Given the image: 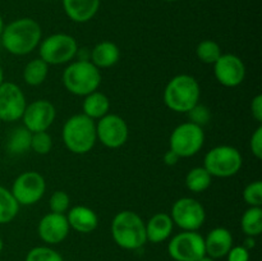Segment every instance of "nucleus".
Here are the masks:
<instances>
[{"label":"nucleus","mask_w":262,"mask_h":261,"mask_svg":"<svg viewBox=\"0 0 262 261\" xmlns=\"http://www.w3.org/2000/svg\"><path fill=\"white\" fill-rule=\"evenodd\" d=\"M250 147L256 159H262V125L260 124L252 133V137L250 141Z\"/></svg>","instance_id":"obj_34"},{"label":"nucleus","mask_w":262,"mask_h":261,"mask_svg":"<svg viewBox=\"0 0 262 261\" xmlns=\"http://www.w3.org/2000/svg\"><path fill=\"white\" fill-rule=\"evenodd\" d=\"M112 235L123 250H138L147 242L145 222L137 212L130 210H123L115 215L112 222Z\"/></svg>","instance_id":"obj_2"},{"label":"nucleus","mask_w":262,"mask_h":261,"mask_svg":"<svg viewBox=\"0 0 262 261\" xmlns=\"http://www.w3.org/2000/svg\"><path fill=\"white\" fill-rule=\"evenodd\" d=\"M67 17L76 23H86L96 15L100 0H61Z\"/></svg>","instance_id":"obj_19"},{"label":"nucleus","mask_w":262,"mask_h":261,"mask_svg":"<svg viewBox=\"0 0 262 261\" xmlns=\"http://www.w3.org/2000/svg\"><path fill=\"white\" fill-rule=\"evenodd\" d=\"M214 74L223 86L237 87L245 81L246 66L242 59L234 54H222L214 63Z\"/></svg>","instance_id":"obj_15"},{"label":"nucleus","mask_w":262,"mask_h":261,"mask_svg":"<svg viewBox=\"0 0 262 261\" xmlns=\"http://www.w3.org/2000/svg\"><path fill=\"white\" fill-rule=\"evenodd\" d=\"M31 137L32 132L23 127L14 128L7 140V150L14 155H20L26 151L31 150Z\"/></svg>","instance_id":"obj_23"},{"label":"nucleus","mask_w":262,"mask_h":261,"mask_svg":"<svg viewBox=\"0 0 262 261\" xmlns=\"http://www.w3.org/2000/svg\"><path fill=\"white\" fill-rule=\"evenodd\" d=\"M251 113H252L253 119L257 123H262V95H256L251 102Z\"/></svg>","instance_id":"obj_36"},{"label":"nucleus","mask_w":262,"mask_h":261,"mask_svg":"<svg viewBox=\"0 0 262 261\" xmlns=\"http://www.w3.org/2000/svg\"><path fill=\"white\" fill-rule=\"evenodd\" d=\"M4 27H5V25H4V20H3V17H2V15H0V36H2V33H3V30H4Z\"/></svg>","instance_id":"obj_39"},{"label":"nucleus","mask_w":262,"mask_h":261,"mask_svg":"<svg viewBox=\"0 0 262 261\" xmlns=\"http://www.w3.org/2000/svg\"><path fill=\"white\" fill-rule=\"evenodd\" d=\"M233 247V235L229 229L223 227L214 228L210 230L205 238V251L206 255L212 258H222L227 256Z\"/></svg>","instance_id":"obj_17"},{"label":"nucleus","mask_w":262,"mask_h":261,"mask_svg":"<svg viewBox=\"0 0 262 261\" xmlns=\"http://www.w3.org/2000/svg\"><path fill=\"white\" fill-rule=\"evenodd\" d=\"M25 261H64V258L54 248L48 246H37L28 251Z\"/></svg>","instance_id":"obj_29"},{"label":"nucleus","mask_w":262,"mask_h":261,"mask_svg":"<svg viewBox=\"0 0 262 261\" xmlns=\"http://www.w3.org/2000/svg\"><path fill=\"white\" fill-rule=\"evenodd\" d=\"M42 31L37 20L32 18H18L7 25L0 40L8 53L13 55H27L32 53L41 42Z\"/></svg>","instance_id":"obj_1"},{"label":"nucleus","mask_w":262,"mask_h":261,"mask_svg":"<svg viewBox=\"0 0 262 261\" xmlns=\"http://www.w3.org/2000/svg\"><path fill=\"white\" fill-rule=\"evenodd\" d=\"M146 240L151 243H161L168 240L173 233L174 223L166 212H158L145 223Z\"/></svg>","instance_id":"obj_20"},{"label":"nucleus","mask_w":262,"mask_h":261,"mask_svg":"<svg viewBox=\"0 0 262 261\" xmlns=\"http://www.w3.org/2000/svg\"><path fill=\"white\" fill-rule=\"evenodd\" d=\"M0 123H2V120H0Z\"/></svg>","instance_id":"obj_44"},{"label":"nucleus","mask_w":262,"mask_h":261,"mask_svg":"<svg viewBox=\"0 0 262 261\" xmlns=\"http://www.w3.org/2000/svg\"><path fill=\"white\" fill-rule=\"evenodd\" d=\"M168 252L174 261H199L206 255L205 238L197 230H183L171 238Z\"/></svg>","instance_id":"obj_9"},{"label":"nucleus","mask_w":262,"mask_h":261,"mask_svg":"<svg viewBox=\"0 0 262 261\" xmlns=\"http://www.w3.org/2000/svg\"><path fill=\"white\" fill-rule=\"evenodd\" d=\"M222 48L212 40H204L197 45L196 55L202 63L214 64L222 56Z\"/></svg>","instance_id":"obj_28"},{"label":"nucleus","mask_w":262,"mask_h":261,"mask_svg":"<svg viewBox=\"0 0 262 261\" xmlns=\"http://www.w3.org/2000/svg\"><path fill=\"white\" fill-rule=\"evenodd\" d=\"M3 82H4V72H3L2 66H0V84H2Z\"/></svg>","instance_id":"obj_41"},{"label":"nucleus","mask_w":262,"mask_h":261,"mask_svg":"<svg viewBox=\"0 0 262 261\" xmlns=\"http://www.w3.org/2000/svg\"><path fill=\"white\" fill-rule=\"evenodd\" d=\"M212 177L204 166L191 169L186 176V186L193 193H201L211 186Z\"/></svg>","instance_id":"obj_26"},{"label":"nucleus","mask_w":262,"mask_h":261,"mask_svg":"<svg viewBox=\"0 0 262 261\" xmlns=\"http://www.w3.org/2000/svg\"><path fill=\"white\" fill-rule=\"evenodd\" d=\"M243 199L250 206L261 207L262 205V182L255 181L247 184L243 191Z\"/></svg>","instance_id":"obj_31"},{"label":"nucleus","mask_w":262,"mask_h":261,"mask_svg":"<svg viewBox=\"0 0 262 261\" xmlns=\"http://www.w3.org/2000/svg\"><path fill=\"white\" fill-rule=\"evenodd\" d=\"M243 164L242 155L233 146L222 145L207 151L204 158V168L211 177L229 178L241 170Z\"/></svg>","instance_id":"obj_6"},{"label":"nucleus","mask_w":262,"mask_h":261,"mask_svg":"<svg viewBox=\"0 0 262 261\" xmlns=\"http://www.w3.org/2000/svg\"><path fill=\"white\" fill-rule=\"evenodd\" d=\"M56 117V110L54 105L48 100H36L26 106L22 115L23 125L30 132H42L48 130L54 123Z\"/></svg>","instance_id":"obj_14"},{"label":"nucleus","mask_w":262,"mask_h":261,"mask_svg":"<svg viewBox=\"0 0 262 261\" xmlns=\"http://www.w3.org/2000/svg\"><path fill=\"white\" fill-rule=\"evenodd\" d=\"M201 89L194 77L178 74L173 77L164 90V102L176 113H188L200 102Z\"/></svg>","instance_id":"obj_4"},{"label":"nucleus","mask_w":262,"mask_h":261,"mask_svg":"<svg viewBox=\"0 0 262 261\" xmlns=\"http://www.w3.org/2000/svg\"><path fill=\"white\" fill-rule=\"evenodd\" d=\"M46 191L45 178L35 170L19 174L14 179L10 192L17 202L23 206H31L40 201Z\"/></svg>","instance_id":"obj_10"},{"label":"nucleus","mask_w":262,"mask_h":261,"mask_svg":"<svg viewBox=\"0 0 262 261\" xmlns=\"http://www.w3.org/2000/svg\"><path fill=\"white\" fill-rule=\"evenodd\" d=\"M68 220L66 214H55L49 212L37 225V233L41 240L48 245H58L61 243L69 234Z\"/></svg>","instance_id":"obj_16"},{"label":"nucleus","mask_w":262,"mask_h":261,"mask_svg":"<svg viewBox=\"0 0 262 261\" xmlns=\"http://www.w3.org/2000/svg\"><path fill=\"white\" fill-rule=\"evenodd\" d=\"M19 204L10 189L0 186V224H8L18 215Z\"/></svg>","instance_id":"obj_25"},{"label":"nucleus","mask_w":262,"mask_h":261,"mask_svg":"<svg viewBox=\"0 0 262 261\" xmlns=\"http://www.w3.org/2000/svg\"><path fill=\"white\" fill-rule=\"evenodd\" d=\"M199 261H215V258H212V257H210V256L205 255L204 257H201V258H200Z\"/></svg>","instance_id":"obj_40"},{"label":"nucleus","mask_w":262,"mask_h":261,"mask_svg":"<svg viewBox=\"0 0 262 261\" xmlns=\"http://www.w3.org/2000/svg\"><path fill=\"white\" fill-rule=\"evenodd\" d=\"M61 79L67 91L84 97L91 92L97 91L101 83V73L90 60L78 59L64 69Z\"/></svg>","instance_id":"obj_5"},{"label":"nucleus","mask_w":262,"mask_h":261,"mask_svg":"<svg viewBox=\"0 0 262 261\" xmlns=\"http://www.w3.org/2000/svg\"><path fill=\"white\" fill-rule=\"evenodd\" d=\"M66 216L68 220L69 228L82 233V234L94 232L99 225V217H97L96 212L83 205L72 207Z\"/></svg>","instance_id":"obj_18"},{"label":"nucleus","mask_w":262,"mask_h":261,"mask_svg":"<svg viewBox=\"0 0 262 261\" xmlns=\"http://www.w3.org/2000/svg\"><path fill=\"white\" fill-rule=\"evenodd\" d=\"M165 2H169V3H173V2H177V0H165Z\"/></svg>","instance_id":"obj_43"},{"label":"nucleus","mask_w":262,"mask_h":261,"mask_svg":"<svg viewBox=\"0 0 262 261\" xmlns=\"http://www.w3.org/2000/svg\"><path fill=\"white\" fill-rule=\"evenodd\" d=\"M110 109V101L109 97L105 94L100 91H94L91 94L86 95L82 104V110L86 117L91 118V119H97L102 118L104 115L109 114Z\"/></svg>","instance_id":"obj_22"},{"label":"nucleus","mask_w":262,"mask_h":261,"mask_svg":"<svg viewBox=\"0 0 262 261\" xmlns=\"http://www.w3.org/2000/svg\"><path fill=\"white\" fill-rule=\"evenodd\" d=\"M49 73V64L45 63L41 58L33 59L26 64L23 69V79L30 86H40L45 82Z\"/></svg>","instance_id":"obj_24"},{"label":"nucleus","mask_w":262,"mask_h":261,"mask_svg":"<svg viewBox=\"0 0 262 261\" xmlns=\"http://www.w3.org/2000/svg\"><path fill=\"white\" fill-rule=\"evenodd\" d=\"M69 205H71V199L64 191H55L49 200L51 212L55 214H66L69 209Z\"/></svg>","instance_id":"obj_32"},{"label":"nucleus","mask_w":262,"mask_h":261,"mask_svg":"<svg viewBox=\"0 0 262 261\" xmlns=\"http://www.w3.org/2000/svg\"><path fill=\"white\" fill-rule=\"evenodd\" d=\"M242 246H243V247L247 248L248 251L252 250V248L256 246V240H255V237H247V238H246L245 243H243Z\"/></svg>","instance_id":"obj_38"},{"label":"nucleus","mask_w":262,"mask_h":261,"mask_svg":"<svg viewBox=\"0 0 262 261\" xmlns=\"http://www.w3.org/2000/svg\"><path fill=\"white\" fill-rule=\"evenodd\" d=\"M40 58L49 66L69 63L78 54V44L68 33H54L41 40L38 45Z\"/></svg>","instance_id":"obj_7"},{"label":"nucleus","mask_w":262,"mask_h":261,"mask_svg":"<svg viewBox=\"0 0 262 261\" xmlns=\"http://www.w3.org/2000/svg\"><path fill=\"white\" fill-rule=\"evenodd\" d=\"M205 143V133L202 127L194 123L186 122L174 128L169 138L170 150L179 158H191L201 151Z\"/></svg>","instance_id":"obj_8"},{"label":"nucleus","mask_w":262,"mask_h":261,"mask_svg":"<svg viewBox=\"0 0 262 261\" xmlns=\"http://www.w3.org/2000/svg\"><path fill=\"white\" fill-rule=\"evenodd\" d=\"M3 248H4V242H3L2 237H0V252H2V251H3Z\"/></svg>","instance_id":"obj_42"},{"label":"nucleus","mask_w":262,"mask_h":261,"mask_svg":"<svg viewBox=\"0 0 262 261\" xmlns=\"http://www.w3.org/2000/svg\"><path fill=\"white\" fill-rule=\"evenodd\" d=\"M97 140L107 148H119L127 142L129 129L122 117L117 114H106L96 123Z\"/></svg>","instance_id":"obj_12"},{"label":"nucleus","mask_w":262,"mask_h":261,"mask_svg":"<svg viewBox=\"0 0 262 261\" xmlns=\"http://www.w3.org/2000/svg\"><path fill=\"white\" fill-rule=\"evenodd\" d=\"M120 50L112 41L96 44L91 51V63L97 68H110L119 61Z\"/></svg>","instance_id":"obj_21"},{"label":"nucleus","mask_w":262,"mask_h":261,"mask_svg":"<svg viewBox=\"0 0 262 261\" xmlns=\"http://www.w3.org/2000/svg\"><path fill=\"white\" fill-rule=\"evenodd\" d=\"M51 147H53V140H51V136L46 130L32 133L31 150H33L38 155H46V154L50 153Z\"/></svg>","instance_id":"obj_30"},{"label":"nucleus","mask_w":262,"mask_h":261,"mask_svg":"<svg viewBox=\"0 0 262 261\" xmlns=\"http://www.w3.org/2000/svg\"><path fill=\"white\" fill-rule=\"evenodd\" d=\"M61 138L71 153L84 155L94 148L97 141L96 123L84 114L73 115L64 123Z\"/></svg>","instance_id":"obj_3"},{"label":"nucleus","mask_w":262,"mask_h":261,"mask_svg":"<svg viewBox=\"0 0 262 261\" xmlns=\"http://www.w3.org/2000/svg\"><path fill=\"white\" fill-rule=\"evenodd\" d=\"M170 217L174 224L183 230H199L206 219L205 207L192 197H182L171 206Z\"/></svg>","instance_id":"obj_11"},{"label":"nucleus","mask_w":262,"mask_h":261,"mask_svg":"<svg viewBox=\"0 0 262 261\" xmlns=\"http://www.w3.org/2000/svg\"><path fill=\"white\" fill-rule=\"evenodd\" d=\"M187 114L189 117V122L194 123V124L200 125V127L207 124L209 120L211 119V112H210L209 107L204 104H200V102L194 105Z\"/></svg>","instance_id":"obj_33"},{"label":"nucleus","mask_w":262,"mask_h":261,"mask_svg":"<svg viewBox=\"0 0 262 261\" xmlns=\"http://www.w3.org/2000/svg\"><path fill=\"white\" fill-rule=\"evenodd\" d=\"M27 101L19 86L13 82L0 84V120L12 123L20 119L25 113Z\"/></svg>","instance_id":"obj_13"},{"label":"nucleus","mask_w":262,"mask_h":261,"mask_svg":"<svg viewBox=\"0 0 262 261\" xmlns=\"http://www.w3.org/2000/svg\"><path fill=\"white\" fill-rule=\"evenodd\" d=\"M241 227L247 237H257L262 233V209L250 206L242 215Z\"/></svg>","instance_id":"obj_27"},{"label":"nucleus","mask_w":262,"mask_h":261,"mask_svg":"<svg viewBox=\"0 0 262 261\" xmlns=\"http://www.w3.org/2000/svg\"><path fill=\"white\" fill-rule=\"evenodd\" d=\"M225 257L227 261H250V251L243 246H233Z\"/></svg>","instance_id":"obj_35"},{"label":"nucleus","mask_w":262,"mask_h":261,"mask_svg":"<svg viewBox=\"0 0 262 261\" xmlns=\"http://www.w3.org/2000/svg\"><path fill=\"white\" fill-rule=\"evenodd\" d=\"M179 159L181 158H179V156L177 155L173 150H169V151H166L165 155H164V163L169 166H173L178 163Z\"/></svg>","instance_id":"obj_37"}]
</instances>
